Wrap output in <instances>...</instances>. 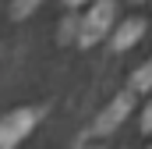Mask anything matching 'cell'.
<instances>
[{
  "instance_id": "obj_1",
  "label": "cell",
  "mask_w": 152,
  "mask_h": 149,
  "mask_svg": "<svg viewBox=\"0 0 152 149\" xmlns=\"http://www.w3.org/2000/svg\"><path fill=\"white\" fill-rule=\"evenodd\" d=\"M113 14H117V0H96L88 7V14L81 18V32H78V43L81 46H92L110 32L113 25Z\"/></svg>"
},
{
  "instance_id": "obj_2",
  "label": "cell",
  "mask_w": 152,
  "mask_h": 149,
  "mask_svg": "<svg viewBox=\"0 0 152 149\" xmlns=\"http://www.w3.org/2000/svg\"><path fill=\"white\" fill-rule=\"evenodd\" d=\"M39 121V110H11L0 121V149H14Z\"/></svg>"
},
{
  "instance_id": "obj_3",
  "label": "cell",
  "mask_w": 152,
  "mask_h": 149,
  "mask_svg": "<svg viewBox=\"0 0 152 149\" xmlns=\"http://www.w3.org/2000/svg\"><path fill=\"white\" fill-rule=\"evenodd\" d=\"M134 96H138L134 89H124L120 96H113V103H110L106 110L96 117L92 131H96V135H110V131H117V124H120V121L131 114V107H134Z\"/></svg>"
},
{
  "instance_id": "obj_4",
  "label": "cell",
  "mask_w": 152,
  "mask_h": 149,
  "mask_svg": "<svg viewBox=\"0 0 152 149\" xmlns=\"http://www.w3.org/2000/svg\"><path fill=\"white\" fill-rule=\"evenodd\" d=\"M142 32H145V21H142V18H127V21L113 32V50H131V46L142 39Z\"/></svg>"
},
{
  "instance_id": "obj_5",
  "label": "cell",
  "mask_w": 152,
  "mask_h": 149,
  "mask_svg": "<svg viewBox=\"0 0 152 149\" xmlns=\"http://www.w3.org/2000/svg\"><path fill=\"white\" fill-rule=\"evenodd\" d=\"M127 89H134V92H149V89H152V57L131 74V85H127Z\"/></svg>"
},
{
  "instance_id": "obj_6",
  "label": "cell",
  "mask_w": 152,
  "mask_h": 149,
  "mask_svg": "<svg viewBox=\"0 0 152 149\" xmlns=\"http://www.w3.org/2000/svg\"><path fill=\"white\" fill-rule=\"evenodd\" d=\"M36 7H39V0H14V4H11V18L21 21V18H28Z\"/></svg>"
},
{
  "instance_id": "obj_7",
  "label": "cell",
  "mask_w": 152,
  "mask_h": 149,
  "mask_svg": "<svg viewBox=\"0 0 152 149\" xmlns=\"http://www.w3.org/2000/svg\"><path fill=\"white\" fill-rule=\"evenodd\" d=\"M142 131H145V135H152V103L145 107V114H142Z\"/></svg>"
}]
</instances>
